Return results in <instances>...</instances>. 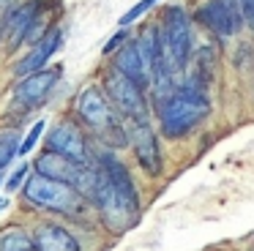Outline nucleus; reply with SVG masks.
<instances>
[{"label":"nucleus","instance_id":"nucleus-1","mask_svg":"<svg viewBox=\"0 0 254 251\" xmlns=\"http://www.w3.org/2000/svg\"><path fill=\"white\" fill-rule=\"evenodd\" d=\"M93 202L99 205L107 229H112L118 235L134 227V221H137V207H139L137 188L131 183L128 169L115 156H101L99 188H96Z\"/></svg>","mask_w":254,"mask_h":251},{"label":"nucleus","instance_id":"nucleus-2","mask_svg":"<svg viewBox=\"0 0 254 251\" xmlns=\"http://www.w3.org/2000/svg\"><path fill=\"white\" fill-rule=\"evenodd\" d=\"M208 98L202 96L199 85H186L175 90L164 104H161V131L167 136H186L199 120L208 115Z\"/></svg>","mask_w":254,"mask_h":251},{"label":"nucleus","instance_id":"nucleus-3","mask_svg":"<svg viewBox=\"0 0 254 251\" xmlns=\"http://www.w3.org/2000/svg\"><path fill=\"white\" fill-rule=\"evenodd\" d=\"M77 115L90 131H96L99 139L107 142V145H115V147L126 145V131H123L112 104L107 101V96L99 87H85L77 96Z\"/></svg>","mask_w":254,"mask_h":251},{"label":"nucleus","instance_id":"nucleus-4","mask_svg":"<svg viewBox=\"0 0 254 251\" xmlns=\"http://www.w3.org/2000/svg\"><path fill=\"white\" fill-rule=\"evenodd\" d=\"M25 199L36 207H44V210H52V213H66V216L79 213V207H82V194L77 188L50 178H41V175L28 178Z\"/></svg>","mask_w":254,"mask_h":251},{"label":"nucleus","instance_id":"nucleus-5","mask_svg":"<svg viewBox=\"0 0 254 251\" xmlns=\"http://www.w3.org/2000/svg\"><path fill=\"white\" fill-rule=\"evenodd\" d=\"M104 87H107V96H110L112 107L123 118L134 120V123H148V101H145V93L139 85H134L121 71L112 68L104 76Z\"/></svg>","mask_w":254,"mask_h":251},{"label":"nucleus","instance_id":"nucleus-6","mask_svg":"<svg viewBox=\"0 0 254 251\" xmlns=\"http://www.w3.org/2000/svg\"><path fill=\"white\" fill-rule=\"evenodd\" d=\"M161 33H164L170 65L178 74V71L186 65L189 55H191V25H189V16H186V11H183L181 5H170V8L164 11Z\"/></svg>","mask_w":254,"mask_h":251},{"label":"nucleus","instance_id":"nucleus-7","mask_svg":"<svg viewBox=\"0 0 254 251\" xmlns=\"http://www.w3.org/2000/svg\"><path fill=\"white\" fill-rule=\"evenodd\" d=\"M197 19L221 38L235 36L243 25V14L238 8V0H208L197 11Z\"/></svg>","mask_w":254,"mask_h":251},{"label":"nucleus","instance_id":"nucleus-8","mask_svg":"<svg viewBox=\"0 0 254 251\" xmlns=\"http://www.w3.org/2000/svg\"><path fill=\"white\" fill-rule=\"evenodd\" d=\"M47 147L77 164H88V142L71 120H61V123L52 126V131L47 134Z\"/></svg>","mask_w":254,"mask_h":251},{"label":"nucleus","instance_id":"nucleus-9","mask_svg":"<svg viewBox=\"0 0 254 251\" xmlns=\"http://www.w3.org/2000/svg\"><path fill=\"white\" fill-rule=\"evenodd\" d=\"M58 79H61V68H44L39 74H30L14 87V98L25 107H36L52 93Z\"/></svg>","mask_w":254,"mask_h":251},{"label":"nucleus","instance_id":"nucleus-10","mask_svg":"<svg viewBox=\"0 0 254 251\" xmlns=\"http://www.w3.org/2000/svg\"><path fill=\"white\" fill-rule=\"evenodd\" d=\"M131 145H134V153H137V161L145 167V172L159 175L161 172V153H159V139H156L150 123H134Z\"/></svg>","mask_w":254,"mask_h":251},{"label":"nucleus","instance_id":"nucleus-11","mask_svg":"<svg viewBox=\"0 0 254 251\" xmlns=\"http://www.w3.org/2000/svg\"><path fill=\"white\" fill-rule=\"evenodd\" d=\"M39 11H41L39 0H30V3L19 5V8H11V14L6 19V27H3V36H6L8 47H17V44H22L30 36L36 19H39Z\"/></svg>","mask_w":254,"mask_h":251},{"label":"nucleus","instance_id":"nucleus-12","mask_svg":"<svg viewBox=\"0 0 254 251\" xmlns=\"http://www.w3.org/2000/svg\"><path fill=\"white\" fill-rule=\"evenodd\" d=\"M115 71H121L126 79H131L134 85H139L145 90V85L150 82V71H148V65H145V58H142V52H139L137 41H126V47L118 49Z\"/></svg>","mask_w":254,"mask_h":251},{"label":"nucleus","instance_id":"nucleus-13","mask_svg":"<svg viewBox=\"0 0 254 251\" xmlns=\"http://www.w3.org/2000/svg\"><path fill=\"white\" fill-rule=\"evenodd\" d=\"M61 41H63V33L61 30H50L44 38H41L39 44H36L33 49H30V55L28 58H22L17 63V74H22V76H30V74H39V71H44V65H47V60L52 58V55L58 52V47H61Z\"/></svg>","mask_w":254,"mask_h":251},{"label":"nucleus","instance_id":"nucleus-14","mask_svg":"<svg viewBox=\"0 0 254 251\" xmlns=\"http://www.w3.org/2000/svg\"><path fill=\"white\" fill-rule=\"evenodd\" d=\"M36 251H79V243L68 229H63L61 224H44L39 227V232L33 235Z\"/></svg>","mask_w":254,"mask_h":251},{"label":"nucleus","instance_id":"nucleus-15","mask_svg":"<svg viewBox=\"0 0 254 251\" xmlns=\"http://www.w3.org/2000/svg\"><path fill=\"white\" fill-rule=\"evenodd\" d=\"M0 251H36V243L25 229L11 227L0 232Z\"/></svg>","mask_w":254,"mask_h":251},{"label":"nucleus","instance_id":"nucleus-16","mask_svg":"<svg viewBox=\"0 0 254 251\" xmlns=\"http://www.w3.org/2000/svg\"><path fill=\"white\" fill-rule=\"evenodd\" d=\"M14 156H19V134L17 131H0V169Z\"/></svg>","mask_w":254,"mask_h":251},{"label":"nucleus","instance_id":"nucleus-17","mask_svg":"<svg viewBox=\"0 0 254 251\" xmlns=\"http://www.w3.org/2000/svg\"><path fill=\"white\" fill-rule=\"evenodd\" d=\"M153 3H159V0H139L137 5H131V8H128L126 14L121 16V27H123V30H126V27L131 25V22H137L139 16L145 14V11H150V8H153Z\"/></svg>","mask_w":254,"mask_h":251},{"label":"nucleus","instance_id":"nucleus-18","mask_svg":"<svg viewBox=\"0 0 254 251\" xmlns=\"http://www.w3.org/2000/svg\"><path fill=\"white\" fill-rule=\"evenodd\" d=\"M44 134V120H39V123H33V128L28 131V136H25V142L19 145V156H25V153L33 150V145L39 142V136Z\"/></svg>","mask_w":254,"mask_h":251},{"label":"nucleus","instance_id":"nucleus-19","mask_svg":"<svg viewBox=\"0 0 254 251\" xmlns=\"http://www.w3.org/2000/svg\"><path fill=\"white\" fill-rule=\"evenodd\" d=\"M238 8L243 14V22L249 27H254V0H238Z\"/></svg>","mask_w":254,"mask_h":251},{"label":"nucleus","instance_id":"nucleus-20","mask_svg":"<svg viewBox=\"0 0 254 251\" xmlns=\"http://www.w3.org/2000/svg\"><path fill=\"white\" fill-rule=\"evenodd\" d=\"M121 44H126V30H121L118 36H112L110 41H107V47H104V55H110V52H115V49H121Z\"/></svg>","mask_w":254,"mask_h":251},{"label":"nucleus","instance_id":"nucleus-21","mask_svg":"<svg viewBox=\"0 0 254 251\" xmlns=\"http://www.w3.org/2000/svg\"><path fill=\"white\" fill-rule=\"evenodd\" d=\"M25 175H28V167H19L17 172L11 175V180H8V191H17V188H19V183L25 180Z\"/></svg>","mask_w":254,"mask_h":251},{"label":"nucleus","instance_id":"nucleus-22","mask_svg":"<svg viewBox=\"0 0 254 251\" xmlns=\"http://www.w3.org/2000/svg\"><path fill=\"white\" fill-rule=\"evenodd\" d=\"M8 14H11V0H0V33H3V27H6Z\"/></svg>","mask_w":254,"mask_h":251},{"label":"nucleus","instance_id":"nucleus-23","mask_svg":"<svg viewBox=\"0 0 254 251\" xmlns=\"http://www.w3.org/2000/svg\"><path fill=\"white\" fill-rule=\"evenodd\" d=\"M6 205H8V199H3V196H0V210H6Z\"/></svg>","mask_w":254,"mask_h":251}]
</instances>
